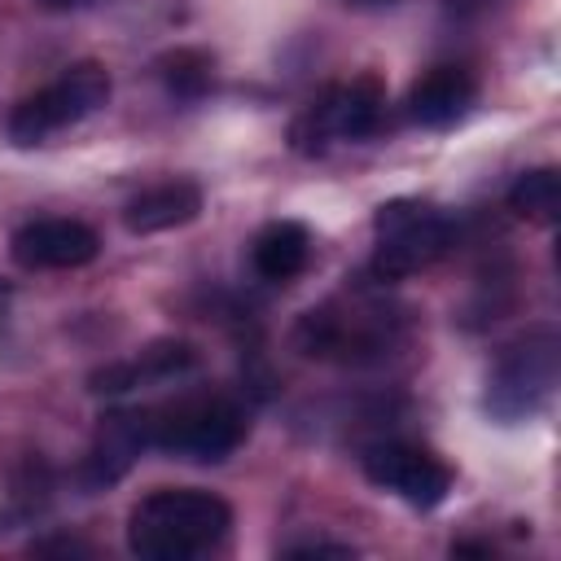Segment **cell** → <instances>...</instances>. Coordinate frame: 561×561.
<instances>
[{
  "label": "cell",
  "instance_id": "cell-1",
  "mask_svg": "<svg viewBox=\"0 0 561 561\" xmlns=\"http://www.w3.org/2000/svg\"><path fill=\"white\" fill-rule=\"evenodd\" d=\"M232 526L228 500L197 486L149 491L127 517V548L149 561H188L210 552Z\"/></svg>",
  "mask_w": 561,
  "mask_h": 561
},
{
  "label": "cell",
  "instance_id": "cell-2",
  "mask_svg": "<svg viewBox=\"0 0 561 561\" xmlns=\"http://www.w3.org/2000/svg\"><path fill=\"white\" fill-rule=\"evenodd\" d=\"M145 434H149V447H162L193 465H219L241 447L245 412L228 394L180 399L145 412Z\"/></svg>",
  "mask_w": 561,
  "mask_h": 561
},
{
  "label": "cell",
  "instance_id": "cell-3",
  "mask_svg": "<svg viewBox=\"0 0 561 561\" xmlns=\"http://www.w3.org/2000/svg\"><path fill=\"white\" fill-rule=\"evenodd\" d=\"M394 337H399V316L368 298H351V302L337 298V302L311 307L294 329V342L302 355L342 359V364L381 359L394 346Z\"/></svg>",
  "mask_w": 561,
  "mask_h": 561
},
{
  "label": "cell",
  "instance_id": "cell-4",
  "mask_svg": "<svg viewBox=\"0 0 561 561\" xmlns=\"http://www.w3.org/2000/svg\"><path fill=\"white\" fill-rule=\"evenodd\" d=\"M110 88L114 83H110V70L101 61H75L48 88H39L26 101H18V110L9 114V140L22 145V149L44 145L53 131L96 114L110 101Z\"/></svg>",
  "mask_w": 561,
  "mask_h": 561
},
{
  "label": "cell",
  "instance_id": "cell-5",
  "mask_svg": "<svg viewBox=\"0 0 561 561\" xmlns=\"http://www.w3.org/2000/svg\"><path fill=\"white\" fill-rule=\"evenodd\" d=\"M373 228H377L373 272H377L381 280H403V276L430 267V263L443 259V254L451 250V241H456L451 219L438 215V210L425 206V202H412V197H399V202L377 206Z\"/></svg>",
  "mask_w": 561,
  "mask_h": 561
},
{
  "label": "cell",
  "instance_id": "cell-6",
  "mask_svg": "<svg viewBox=\"0 0 561 561\" xmlns=\"http://www.w3.org/2000/svg\"><path fill=\"white\" fill-rule=\"evenodd\" d=\"M557 386V333L535 329L513 342L486 377V412L504 425L535 416Z\"/></svg>",
  "mask_w": 561,
  "mask_h": 561
},
{
  "label": "cell",
  "instance_id": "cell-7",
  "mask_svg": "<svg viewBox=\"0 0 561 561\" xmlns=\"http://www.w3.org/2000/svg\"><path fill=\"white\" fill-rule=\"evenodd\" d=\"M386 92L373 75H359L351 83L324 88L289 127V140L298 153H324L333 140H364L381 127Z\"/></svg>",
  "mask_w": 561,
  "mask_h": 561
},
{
  "label": "cell",
  "instance_id": "cell-8",
  "mask_svg": "<svg viewBox=\"0 0 561 561\" xmlns=\"http://www.w3.org/2000/svg\"><path fill=\"white\" fill-rule=\"evenodd\" d=\"M364 473L373 486L399 495L412 508H438L451 491V473L438 456H430L425 447L412 443H377L364 456Z\"/></svg>",
  "mask_w": 561,
  "mask_h": 561
},
{
  "label": "cell",
  "instance_id": "cell-9",
  "mask_svg": "<svg viewBox=\"0 0 561 561\" xmlns=\"http://www.w3.org/2000/svg\"><path fill=\"white\" fill-rule=\"evenodd\" d=\"M9 250L26 272H61L92 263L101 254V237L83 219H31L13 232Z\"/></svg>",
  "mask_w": 561,
  "mask_h": 561
},
{
  "label": "cell",
  "instance_id": "cell-10",
  "mask_svg": "<svg viewBox=\"0 0 561 561\" xmlns=\"http://www.w3.org/2000/svg\"><path fill=\"white\" fill-rule=\"evenodd\" d=\"M197 364V351L193 342L184 337H162V342H149L136 359H118V364H105L88 377V390L92 394H127L136 386H153V381H171L180 373H188Z\"/></svg>",
  "mask_w": 561,
  "mask_h": 561
},
{
  "label": "cell",
  "instance_id": "cell-11",
  "mask_svg": "<svg viewBox=\"0 0 561 561\" xmlns=\"http://www.w3.org/2000/svg\"><path fill=\"white\" fill-rule=\"evenodd\" d=\"M145 447H149L145 412H105L101 425H96L92 451H88V460H83V482H88V486H110V482H118Z\"/></svg>",
  "mask_w": 561,
  "mask_h": 561
},
{
  "label": "cell",
  "instance_id": "cell-12",
  "mask_svg": "<svg viewBox=\"0 0 561 561\" xmlns=\"http://www.w3.org/2000/svg\"><path fill=\"white\" fill-rule=\"evenodd\" d=\"M478 83L465 66H434L408 92V118L421 127H451L473 105Z\"/></svg>",
  "mask_w": 561,
  "mask_h": 561
},
{
  "label": "cell",
  "instance_id": "cell-13",
  "mask_svg": "<svg viewBox=\"0 0 561 561\" xmlns=\"http://www.w3.org/2000/svg\"><path fill=\"white\" fill-rule=\"evenodd\" d=\"M197 215H202V188H197L193 180H162V184L136 193V197L123 206V224H127V232H136V237L193 224Z\"/></svg>",
  "mask_w": 561,
  "mask_h": 561
},
{
  "label": "cell",
  "instance_id": "cell-14",
  "mask_svg": "<svg viewBox=\"0 0 561 561\" xmlns=\"http://www.w3.org/2000/svg\"><path fill=\"white\" fill-rule=\"evenodd\" d=\"M307 254H311V237L298 219H276L267 224L254 245H250V263L263 280H289L307 267Z\"/></svg>",
  "mask_w": 561,
  "mask_h": 561
},
{
  "label": "cell",
  "instance_id": "cell-15",
  "mask_svg": "<svg viewBox=\"0 0 561 561\" xmlns=\"http://www.w3.org/2000/svg\"><path fill=\"white\" fill-rule=\"evenodd\" d=\"M158 79L175 101H197L215 83V57L206 48H171L158 57Z\"/></svg>",
  "mask_w": 561,
  "mask_h": 561
},
{
  "label": "cell",
  "instance_id": "cell-16",
  "mask_svg": "<svg viewBox=\"0 0 561 561\" xmlns=\"http://www.w3.org/2000/svg\"><path fill=\"white\" fill-rule=\"evenodd\" d=\"M508 210L530 219V224H552L557 210H561V180L552 167H535V171H522L508 188Z\"/></svg>",
  "mask_w": 561,
  "mask_h": 561
},
{
  "label": "cell",
  "instance_id": "cell-17",
  "mask_svg": "<svg viewBox=\"0 0 561 561\" xmlns=\"http://www.w3.org/2000/svg\"><path fill=\"white\" fill-rule=\"evenodd\" d=\"M35 557H92V548L83 539H70V535H53V539H35L31 543Z\"/></svg>",
  "mask_w": 561,
  "mask_h": 561
},
{
  "label": "cell",
  "instance_id": "cell-18",
  "mask_svg": "<svg viewBox=\"0 0 561 561\" xmlns=\"http://www.w3.org/2000/svg\"><path fill=\"white\" fill-rule=\"evenodd\" d=\"M285 557H294V561H307V557H355V548H351V543H324V539H311V543H294V548H285Z\"/></svg>",
  "mask_w": 561,
  "mask_h": 561
},
{
  "label": "cell",
  "instance_id": "cell-19",
  "mask_svg": "<svg viewBox=\"0 0 561 561\" xmlns=\"http://www.w3.org/2000/svg\"><path fill=\"white\" fill-rule=\"evenodd\" d=\"M500 0H447V9H456V13H486V9H495Z\"/></svg>",
  "mask_w": 561,
  "mask_h": 561
},
{
  "label": "cell",
  "instance_id": "cell-20",
  "mask_svg": "<svg viewBox=\"0 0 561 561\" xmlns=\"http://www.w3.org/2000/svg\"><path fill=\"white\" fill-rule=\"evenodd\" d=\"M451 552H456V557H486L491 548H486V543H456Z\"/></svg>",
  "mask_w": 561,
  "mask_h": 561
},
{
  "label": "cell",
  "instance_id": "cell-21",
  "mask_svg": "<svg viewBox=\"0 0 561 561\" xmlns=\"http://www.w3.org/2000/svg\"><path fill=\"white\" fill-rule=\"evenodd\" d=\"M351 9H386V4H394V0H346Z\"/></svg>",
  "mask_w": 561,
  "mask_h": 561
},
{
  "label": "cell",
  "instance_id": "cell-22",
  "mask_svg": "<svg viewBox=\"0 0 561 561\" xmlns=\"http://www.w3.org/2000/svg\"><path fill=\"white\" fill-rule=\"evenodd\" d=\"M35 4H44V9H75V4H88V0H35Z\"/></svg>",
  "mask_w": 561,
  "mask_h": 561
}]
</instances>
